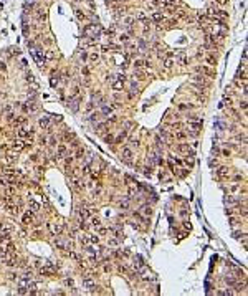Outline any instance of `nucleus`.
Wrapping results in <instances>:
<instances>
[{
	"label": "nucleus",
	"mask_w": 248,
	"mask_h": 296,
	"mask_svg": "<svg viewBox=\"0 0 248 296\" xmlns=\"http://www.w3.org/2000/svg\"><path fill=\"white\" fill-rule=\"evenodd\" d=\"M99 33H101V28L98 23H89L83 28V35L86 38H91V40H98L99 38Z\"/></svg>",
	"instance_id": "nucleus-1"
},
{
	"label": "nucleus",
	"mask_w": 248,
	"mask_h": 296,
	"mask_svg": "<svg viewBox=\"0 0 248 296\" xmlns=\"http://www.w3.org/2000/svg\"><path fill=\"white\" fill-rule=\"evenodd\" d=\"M33 55H35V60H37L38 66H40V68L45 66L46 58H45V53H43V50L40 48V46H33Z\"/></svg>",
	"instance_id": "nucleus-2"
},
{
	"label": "nucleus",
	"mask_w": 248,
	"mask_h": 296,
	"mask_svg": "<svg viewBox=\"0 0 248 296\" xmlns=\"http://www.w3.org/2000/svg\"><path fill=\"white\" fill-rule=\"evenodd\" d=\"M200 129H202V122L200 121H189V124H187V133L190 136H197L200 133Z\"/></svg>",
	"instance_id": "nucleus-3"
},
{
	"label": "nucleus",
	"mask_w": 248,
	"mask_h": 296,
	"mask_svg": "<svg viewBox=\"0 0 248 296\" xmlns=\"http://www.w3.org/2000/svg\"><path fill=\"white\" fill-rule=\"evenodd\" d=\"M83 288L86 291H94V288H96V283H94V279L91 276H84L83 278Z\"/></svg>",
	"instance_id": "nucleus-4"
},
{
	"label": "nucleus",
	"mask_w": 248,
	"mask_h": 296,
	"mask_svg": "<svg viewBox=\"0 0 248 296\" xmlns=\"http://www.w3.org/2000/svg\"><path fill=\"white\" fill-rule=\"evenodd\" d=\"M121 159L124 161V162H127V164L132 162V151H131V147H124V149H122Z\"/></svg>",
	"instance_id": "nucleus-5"
},
{
	"label": "nucleus",
	"mask_w": 248,
	"mask_h": 296,
	"mask_svg": "<svg viewBox=\"0 0 248 296\" xmlns=\"http://www.w3.org/2000/svg\"><path fill=\"white\" fill-rule=\"evenodd\" d=\"M113 60H114L116 65H119V66H122V68L127 65V56H122V55H114Z\"/></svg>",
	"instance_id": "nucleus-6"
},
{
	"label": "nucleus",
	"mask_w": 248,
	"mask_h": 296,
	"mask_svg": "<svg viewBox=\"0 0 248 296\" xmlns=\"http://www.w3.org/2000/svg\"><path fill=\"white\" fill-rule=\"evenodd\" d=\"M38 126H40L42 129H50V126H51L50 117H48V116H43V117H40V121H38Z\"/></svg>",
	"instance_id": "nucleus-7"
},
{
	"label": "nucleus",
	"mask_w": 248,
	"mask_h": 296,
	"mask_svg": "<svg viewBox=\"0 0 248 296\" xmlns=\"http://www.w3.org/2000/svg\"><path fill=\"white\" fill-rule=\"evenodd\" d=\"M40 273L45 276H51V275H55V268L50 266V265H45V266L40 268Z\"/></svg>",
	"instance_id": "nucleus-8"
},
{
	"label": "nucleus",
	"mask_w": 248,
	"mask_h": 296,
	"mask_svg": "<svg viewBox=\"0 0 248 296\" xmlns=\"http://www.w3.org/2000/svg\"><path fill=\"white\" fill-rule=\"evenodd\" d=\"M202 75H207L208 78H215V71L212 70V68H208V66H200V68H197Z\"/></svg>",
	"instance_id": "nucleus-9"
},
{
	"label": "nucleus",
	"mask_w": 248,
	"mask_h": 296,
	"mask_svg": "<svg viewBox=\"0 0 248 296\" xmlns=\"http://www.w3.org/2000/svg\"><path fill=\"white\" fill-rule=\"evenodd\" d=\"M55 245L60 246V248H63V250H70V248H71V243L66 242V240H60V238L55 240Z\"/></svg>",
	"instance_id": "nucleus-10"
},
{
	"label": "nucleus",
	"mask_w": 248,
	"mask_h": 296,
	"mask_svg": "<svg viewBox=\"0 0 248 296\" xmlns=\"http://www.w3.org/2000/svg\"><path fill=\"white\" fill-rule=\"evenodd\" d=\"M48 228H50V232L53 235H61V225H58V223H48Z\"/></svg>",
	"instance_id": "nucleus-11"
},
{
	"label": "nucleus",
	"mask_w": 248,
	"mask_h": 296,
	"mask_svg": "<svg viewBox=\"0 0 248 296\" xmlns=\"http://www.w3.org/2000/svg\"><path fill=\"white\" fill-rule=\"evenodd\" d=\"M159 134H160V138H162V141L164 142H170L174 139V136L170 133H167L165 129H159Z\"/></svg>",
	"instance_id": "nucleus-12"
},
{
	"label": "nucleus",
	"mask_w": 248,
	"mask_h": 296,
	"mask_svg": "<svg viewBox=\"0 0 248 296\" xmlns=\"http://www.w3.org/2000/svg\"><path fill=\"white\" fill-rule=\"evenodd\" d=\"M217 174H219L220 179H227L228 174H230V171H228V167L222 166V167H219V169H217Z\"/></svg>",
	"instance_id": "nucleus-13"
},
{
	"label": "nucleus",
	"mask_w": 248,
	"mask_h": 296,
	"mask_svg": "<svg viewBox=\"0 0 248 296\" xmlns=\"http://www.w3.org/2000/svg\"><path fill=\"white\" fill-rule=\"evenodd\" d=\"M33 134V131H30V129H25V127H20L18 129V133H17V136L20 139H23V138H27V136H32Z\"/></svg>",
	"instance_id": "nucleus-14"
},
{
	"label": "nucleus",
	"mask_w": 248,
	"mask_h": 296,
	"mask_svg": "<svg viewBox=\"0 0 248 296\" xmlns=\"http://www.w3.org/2000/svg\"><path fill=\"white\" fill-rule=\"evenodd\" d=\"M113 89L114 91H122V89H124V81H121V79L113 81Z\"/></svg>",
	"instance_id": "nucleus-15"
},
{
	"label": "nucleus",
	"mask_w": 248,
	"mask_h": 296,
	"mask_svg": "<svg viewBox=\"0 0 248 296\" xmlns=\"http://www.w3.org/2000/svg\"><path fill=\"white\" fill-rule=\"evenodd\" d=\"M5 209H9V212L10 213H12V215H18V213H20V207H18V205H5Z\"/></svg>",
	"instance_id": "nucleus-16"
},
{
	"label": "nucleus",
	"mask_w": 248,
	"mask_h": 296,
	"mask_svg": "<svg viewBox=\"0 0 248 296\" xmlns=\"http://www.w3.org/2000/svg\"><path fill=\"white\" fill-rule=\"evenodd\" d=\"M22 222H23L25 225H30V223L33 222V213H32V212H27L25 215H23V218H22Z\"/></svg>",
	"instance_id": "nucleus-17"
},
{
	"label": "nucleus",
	"mask_w": 248,
	"mask_h": 296,
	"mask_svg": "<svg viewBox=\"0 0 248 296\" xmlns=\"http://www.w3.org/2000/svg\"><path fill=\"white\" fill-rule=\"evenodd\" d=\"M65 154H66V146L60 144V146H58V151H56V157H58V159H63Z\"/></svg>",
	"instance_id": "nucleus-18"
},
{
	"label": "nucleus",
	"mask_w": 248,
	"mask_h": 296,
	"mask_svg": "<svg viewBox=\"0 0 248 296\" xmlns=\"http://www.w3.org/2000/svg\"><path fill=\"white\" fill-rule=\"evenodd\" d=\"M152 20L156 22V23H162V22L165 20V17H164V15H162L160 12H156L154 15H152Z\"/></svg>",
	"instance_id": "nucleus-19"
},
{
	"label": "nucleus",
	"mask_w": 248,
	"mask_h": 296,
	"mask_svg": "<svg viewBox=\"0 0 248 296\" xmlns=\"http://www.w3.org/2000/svg\"><path fill=\"white\" fill-rule=\"evenodd\" d=\"M136 76H137L139 79H146L147 76H152L151 73H146V71H141V68H137L136 70Z\"/></svg>",
	"instance_id": "nucleus-20"
},
{
	"label": "nucleus",
	"mask_w": 248,
	"mask_h": 296,
	"mask_svg": "<svg viewBox=\"0 0 248 296\" xmlns=\"http://www.w3.org/2000/svg\"><path fill=\"white\" fill-rule=\"evenodd\" d=\"M12 147H13L15 151H17V152H18V151H22L23 147H25V144H23V141H15V142L12 144Z\"/></svg>",
	"instance_id": "nucleus-21"
},
{
	"label": "nucleus",
	"mask_w": 248,
	"mask_h": 296,
	"mask_svg": "<svg viewBox=\"0 0 248 296\" xmlns=\"http://www.w3.org/2000/svg\"><path fill=\"white\" fill-rule=\"evenodd\" d=\"M80 215H81L83 220H84V218H89V217H91V210H89V209H81L80 210Z\"/></svg>",
	"instance_id": "nucleus-22"
},
{
	"label": "nucleus",
	"mask_w": 248,
	"mask_h": 296,
	"mask_svg": "<svg viewBox=\"0 0 248 296\" xmlns=\"http://www.w3.org/2000/svg\"><path fill=\"white\" fill-rule=\"evenodd\" d=\"M175 60H177L179 63H180V65H185V53H184V51L177 53V55H175Z\"/></svg>",
	"instance_id": "nucleus-23"
},
{
	"label": "nucleus",
	"mask_w": 248,
	"mask_h": 296,
	"mask_svg": "<svg viewBox=\"0 0 248 296\" xmlns=\"http://www.w3.org/2000/svg\"><path fill=\"white\" fill-rule=\"evenodd\" d=\"M75 15H76L78 20H86V18H88V15H86L84 12H81V10H75Z\"/></svg>",
	"instance_id": "nucleus-24"
},
{
	"label": "nucleus",
	"mask_w": 248,
	"mask_h": 296,
	"mask_svg": "<svg viewBox=\"0 0 248 296\" xmlns=\"http://www.w3.org/2000/svg\"><path fill=\"white\" fill-rule=\"evenodd\" d=\"M30 210H32V212H38V210H40V204L35 202V200H30Z\"/></svg>",
	"instance_id": "nucleus-25"
},
{
	"label": "nucleus",
	"mask_w": 248,
	"mask_h": 296,
	"mask_svg": "<svg viewBox=\"0 0 248 296\" xmlns=\"http://www.w3.org/2000/svg\"><path fill=\"white\" fill-rule=\"evenodd\" d=\"M119 207H121L122 210H127L129 209V199H122V200L119 202Z\"/></svg>",
	"instance_id": "nucleus-26"
},
{
	"label": "nucleus",
	"mask_w": 248,
	"mask_h": 296,
	"mask_svg": "<svg viewBox=\"0 0 248 296\" xmlns=\"http://www.w3.org/2000/svg\"><path fill=\"white\" fill-rule=\"evenodd\" d=\"M174 138H175V139H179V141H184V139L187 138V134H185L184 131H177V133H175V136H174Z\"/></svg>",
	"instance_id": "nucleus-27"
},
{
	"label": "nucleus",
	"mask_w": 248,
	"mask_h": 296,
	"mask_svg": "<svg viewBox=\"0 0 248 296\" xmlns=\"http://www.w3.org/2000/svg\"><path fill=\"white\" fill-rule=\"evenodd\" d=\"M205 61H207L208 66H215V65H217V58H213V56H207Z\"/></svg>",
	"instance_id": "nucleus-28"
},
{
	"label": "nucleus",
	"mask_w": 248,
	"mask_h": 296,
	"mask_svg": "<svg viewBox=\"0 0 248 296\" xmlns=\"http://www.w3.org/2000/svg\"><path fill=\"white\" fill-rule=\"evenodd\" d=\"M46 60H55L56 58V53L53 50H46V55H45Z\"/></svg>",
	"instance_id": "nucleus-29"
},
{
	"label": "nucleus",
	"mask_w": 248,
	"mask_h": 296,
	"mask_svg": "<svg viewBox=\"0 0 248 296\" xmlns=\"http://www.w3.org/2000/svg\"><path fill=\"white\" fill-rule=\"evenodd\" d=\"M189 149H190L189 144H179V146H177V151H179V152H184V154H185V152H187Z\"/></svg>",
	"instance_id": "nucleus-30"
},
{
	"label": "nucleus",
	"mask_w": 248,
	"mask_h": 296,
	"mask_svg": "<svg viewBox=\"0 0 248 296\" xmlns=\"http://www.w3.org/2000/svg\"><path fill=\"white\" fill-rule=\"evenodd\" d=\"M73 185H75V187H76V189H78V190H81V189H83V187H84V184H83V182H81V180H80V179H73Z\"/></svg>",
	"instance_id": "nucleus-31"
},
{
	"label": "nucleus",
	"mask_w": 248,
	"mask_h": 296,
	"mask_svg": "<svg viewBox=\"0 0 248 296\" xmlns=\"http://www.w3.org/2000/svg\"><path fill=\"white\" fill-rule=\"evenodd\" d=\"M134 66H136V70H137V68L146 66V60H136V61H134Z\"/></svg>",
	"instance_id": "nucleus-32"
},
{
	"label": "nucleus",
	"mask_w": 248,
	"mask_h": 296,
	"mask_svg": "<svg viewBox=\"0 0 248 296\" xmlns=\"http://www.w3.org/2000/svg\"><path fill=\"white\" fill-rule=\"evenodd\" d=\"M17 157H18V156H15L13 152H9V154H7V162H15Z\"/></svg>",
	"instance_id": "nucleus-33"
},
{
	"label": "nucleus",
	"mask_w": 248,
	"mask_h": 296,
	"mask_svg": "<svg viewBox=\"0 0 248 296\" xmlns=\"http://www.w3.org/2000/svg\"><path fill=\"white\" fill-rule=\"evenodd\" d=\"M58 81H60V79H58V75H53V76H51V79H50V84L55 88L56 84H58Z\"/></svg>",
	"instance_id": "nucleus-34"
},
{
	"label": "nucleus",
	"mask_w": 248,
	"mask_h": 296,
	"mask_svg": "<svg viewBox=\"0 0 248 296\" xmlns=\"http://www.w3.org/2000/svg\"><path fill=\"white\" fill-rule=\"evenodd\" d=\"M106 127H108V124H106V122H99V124L96 126V129L99 131V133H104V131H106Z\"/></svg>",
	"instance_id": "nucleus-35"
},
{
	"label": "nucleus",
	"mask_w": 248,
	"mask_h": 296,
	"mask_svg": "<svg viewBox=\"0 0 248 296\" xmlns=\"http://www.w3.org/2000/svg\"><path fill=\"white\" fill-rule=\"evenodd\" d=\"M144 18H146V13H144V12H137V13H136V17H134V20H139V22H142Z\"/></svg>",
	"instance_id": "nucleus-36"
},
{
	"label": "nucleus",
	"mask_w": 248,
	"mask_h": 296,
	"mask_svg": "<svg viewBox=\"0 0 248 296\" xmlns=\"http://www.w3.org/2000/svg\"><path fill=\"white\" fill-rule=\"evenodd\" d=\"M119 42H122V43H127V42H129V35H126V33H121V35H119Z\"/></svg>",
	"instance_id": "nucleus-37"
},
{
	"label": "nucleus",
	"mask_w": 248,
	"mask_h": 296,
	"mask_svg": "<svg viewBox=\"0 0 248 296\" xmlns=\"http://www.w3.org/2000/svg\"><path fill=\"white\" fill-rule=\"evenodd\" d=\"M25 121H27L25 117H17V119H15V126H22Z\"/></svg>",
	"instance_id": "nucleus-38"
},
{
	"label": "nucleus",
	"mask_w": 248,
	"mask_h": 296,
	"mask_svg": "<svg viewBox=\"0 0 248 296\" xmlns=\"http://www.w3.org/2000/svg\"><path fill=\"white\" fill-rule=\"evenodd\" d=\"M70 106H71L73 111H76V109H78V99H73L71 103H70Z\"/></svg>",
	"instance_id": "nucleus-39"
},
{
	"label": "nucleus",
	"mask_w": 248,
	"mask_h": 296,
	"mask_svg": "<svg viewBox=\"0 0 248 296\" xmlns=\"http://www.w3.org/2000/svg\"><path fill=\"white\" fill-rule=\"evenodd\" d=\"M109 245H111V246L119 245V240H118V238H109Z\"/></svg>",
	"instance_id": "nucleus-40"
},
{
	"label": "nucleus",
	"mask_w": 248,
	"mask_h": 296,
	"mask_svg": "<svg viewBox=\"0 0 248 296\" xmlns=\"http://www.w3.org/2000/svg\"><path fill=\"white\" fill-rule=\"evenodd\" d=\"M142 212L146 213V215H151V207H149V205H144V207H142Z\"/></svg>",
	"instance_id": "nucleus-41"
},
{
	"label": "nucleus",
	"mask_w": 248,
	"mask_h": 296,
	"mask_svg": "<svg viewBox=\"0 0 248 296\" xmlns=\"http://www.w3.org/2000/svg\"><path fill=\"white\" fill-rule=\"evenodd\" d=\"M65 283H66V286H70V288L75 286V281H73L71 278H66V281H65Z\"/></svg>",
	"instance_id": "nucleus-42"
},
{
	"label": "nucleus",
	"mask_w": 248,
	"mask_h": 296,
	"mask_svg": "<svg viewBox=\"0 0 248 296\" xmlns=\"http://www.w3.org/2000/svg\"><path fill=\"white\" fill-rule=\"evenodd\" d=\"M215 4L220 5V7H223V5H227V4H228V0H215Z\"/></svg>",
	"instance_id": "nucleus-43"
},
{
	"label": "nucleus",
	"mask_w": 248,
	"mask_h": 296,
	"mask_svg": "<svg viewBox=\"0 0 248 296\" xmlns=\"http://www.w3.org/2000/svg\"><path fill=\"white\" fill-rule=\"evenodd\" d=\"M124 138H126V133H122V134H119L118 138H116V142H121V141H124Z\"/></svg>",
	"instance_id": "nucleus-44"
},
{
	"label": "nucleus",
	"mask_w": 248,
	"mask_h": 296,
	"mask_svg": "<svg viewBox=\"0 0 248 296\" xmlns=\"http://www.w3.org/2000/svg\"><path fill=\"white\" fill-rule=\"evenodd\" d=\"M172 63H174V61L169 58V60H165V61H164V66H165V68H170V66H172Z\"/></svg>",
	"instance_id": "nucleus-45"
},
{
	"label": "nucleus",
	"mask_w": 248,
	"mask_h": 296,
	"mask_svg": "<svg viewBox=\"0 0 248 296\" xmlns=\"http://www.w3.org/2000/svg\"><path fill=\"white\" fill-rule=\"evenodd\" d=\"M91 121H99V113L91 114Z\"/></svg>",
	"instance_id": "nucleus-46"
},
{
	"label": "nucleus",
	"mask_w": 248,
	"mask_h": 296,
	"mask_svg": "<svg viewBox=\"0 0 248 296\" xmlns=\"http://www.w3.org/2000/svg\"><path fill=\"white\" fill-rule=\"evenodd\" d=\"M7 251H9V253H13V251H15V246H13L12 243H9V246H7Z\"/></svg>",
	"instance_id": "nucleus-47"
},
{
	"label": "nucleus",
	"mask_w": 248,
	"mask_h": 296,
	"mask_svg": "<svg viewBox=\"0 0 248 296\" xmlns=\"http://www.w3.org/2000/svg\"><path fill=\"white\" fill-rule=\"evenodd\" d=\"M93 225L99 227V225H101V220H99V218H93Z\"/></svg>",
	"instance_id": "nucleus-48"
},
{
	"label": "nucleus",
	"mask_w": 248,
	"mask_h": 296,
	"mask_svg": "<svg viewBox=\"0 0 248 296\" xmlns=\"http://www.w3.org/2000/svg\"><path fill=\"white\" fill-rule=\"evenodd\" d=\"M98 58H99V56H98V53H93L91 56H89V60H91V61H98Z\"/></svg>",
	"instance_id": "nucleus-49"
},
{
	"label": "nucleus",
	"mask_w": 248,
	"mask_h": 296,
	"mask_svg": "<svg viewBox=\"0 0 248 296\" xmlns=\"http://www.w3.org/2000/svg\"><path fill=\"white\" fill-rule=\"evenodd\" d=\"M137 195V190H134V189H129V197H136Z\"/></svg>",
	"instance_id": "nucleus-50"
},
{
	"label": "nucleus",
	"mask_w": 248,
	"mask_h": 296,
	"mask_svg": "<svg viewBox=\"0 0 248 296\" xmlns=\"http://www.w3.org/2000/svg\"><path fill=\"white\" fill-rule=\"evenodd\" d=\"M240 108H242V109H243V111H247V101H242V103H240Z\"/></svg>",
	"instance_id": "nucleus-51"
},
{
	"label": "nucleus",
	"mask_w": 248,
	"mask_h": 296,
	"mask_svg": "<svg viewBox=\"0 0 248 296\" xmlns=\"http://www.w3.org/2000/svg\"><path fill=\"white\" fill-rule=\"evenodd\" d=\"M98 240H99V238H98L96 235H93V237H89V242H93V243H98Z\"/></svg>",
	"instance_id": "nucleus-52"
},
{
	"label": "nucleus",
	"mask_w": 248,
	"mask_h": 296,
	"mask_svg": "<svg viewBox=\"0 0 248 296\" xmlns=\"http://www.w3.org/2000/svg\"><path fill=\"white\" fill-rule=\"evenodd\" d=\"M13 192H15V189H13V187H7V194H9V195H12Z\"/></svg>",
	"instance_id": "nucleus-53"
},
{
	"label": "nucleus",
	"mask_w": 248,
	"mask_h": 296,
	"mask_svg": "<svg viewBox=\"0 0 248 296\" xmlns=\"http://www.w3.org/2000/svg\"><path fill=\"white\" fill-rule=\"evenodd\" d=\"M149 2H151L152 5H160V2H162V0H149Z\"/></svg>",
	"instance_id": "nucleus-54"
},
{
	"label": "nucleus",
	"mask_w": 248,
	"mask_h": 296,
	"mask_svg": "<svg viewBox=\"0 0 248 296\" xmlns=\"http://www.w3.org/2000/svg\"><path fill=\"white\" fill-rule=\"evenodd\" d=\"M222 154H223V156H225V157H228V156H230V151H227V149H223V151H222Z\"/></svg>",
	"instance_id": "nucleus-55"
},
{
	"label": "nucleus",
	"mask_w": 248,
	"mask_h": 296,
	"mask_svg": "<svg viewBox=\"0 0 248 296\" xmlns=\"http://www.w3.org/2000/svg\"><path fill=\"white\" fill-rule=\"evenodd\" d=\"M106 142H113V136H106Z\"/></svg>",
	"instance_id": "nucleus-56"
},
{
	"label": "nucleus",
	"mask_w": 248,
	"mask_h": 296,
	"mask_svg": "<svg viewBox=\"0 0 248 296\" xmlns=\"http://www.w3.org/2000/svg\"><path fill=\"white\" fill-rule=\"evenodd\" d=\"M76 157H83V149L78 151V156H76Z\"/></svg>",
	"instance_id": "nucleus-57"
},
{
	"label": "nucleus",
	"mask_w": 248,
	"mask_h": 296,
	"mask_svg": "<svg viewBox=\"0 0 248 296\" xmlns=\"http://www.w3.org/2000/svg\"><path fill=\"white\" fill-rule=\"evenodd\" d=\"M0 70H4V71L7 70V66H5V63H0Z\"/></svg>",
	"instance_id": "nucleus-58"
},
{
	"label": "nucleus",
	"mask_w": 248,
	"mask_h": 296,
	"mask_svg": "<svg viewBox=\"0 0 248 296\" xmlns=\"http://www.w3.org/2000/svg\"><path fill=\"white\" fill-rule=\"evenodd\" d=\"M0 98H2V93H0Z\"/></svg>",
	"instance_id": "nucleus-59"
}]
</instances>
